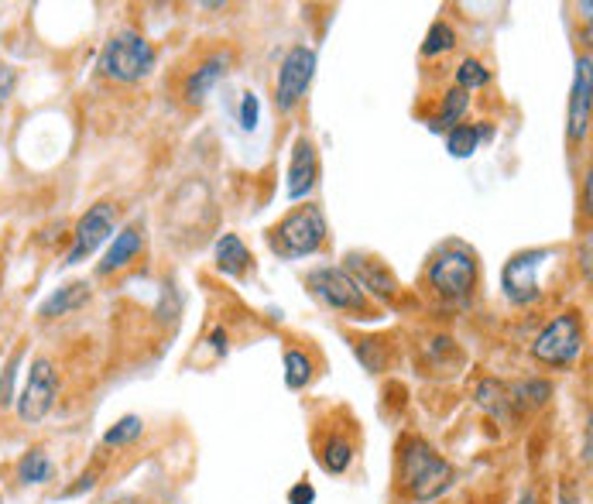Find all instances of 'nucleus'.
Segmentation results:
<instances>
[{
	"instance_id": "9",
	"label": "nucleus",
	"mask_w": 593,
	"mask_h": 504,
	"mask_svg": "<svg viewBox=\"0 0 593 504\" xmlns=\"http://www.w3.org/2000/svg\"><path fill=\"white\" fill-rule=\"evenodd\" d=\"M312 76H316V52H312L309 45L288 48V55L282 59V69H278V86H275V103L282 114L299 107V100L306 96Z\"/></svg>"
},
{
	"instance_id": "1",
	"label": "nucleus",
	"mask_w": 593,
	"mask_h": 504,
	"mask_svg": "<svg viewBox=\"0 0 593 504\" xmlns=\"http://www.w3.org/2000/svg\"><path fill=\"white\" fill-rule=\"evenodd\" d=\"M398 480L415 501H436L453 487V467L446 456H439L426 439L412 436L402 443L398 453Z\"/></svg>"
},
{
	"instance_id": "36",
	"label": "nucleus",
	"mask_w": 593,
	"mask_h": 504,
	"mask_svg": "<svg viewBox=\"0 0 593 504\" xmlns=\"http://www.w3.org/2000/svg\"><path fill=\"white\" fill-rule=\"evenodd\" d=\"M518 504H535V498H532V494H525V498L518 501Z\"/></svg>"
},
{
	"instance_id": "8",
	"label": "nucleus",
	"mask_w": 593,
	"mask_h": 504,
	"mask_svg": "<svg viewBox=\"0 0 593 504\" xmlns=\"http://www.w3.org/2000/svg\"><path fill=\"white\" fill-rule=\"evenodd\" d=\"M549 258H552V251H546V247H535V251H522L504 264L501 268V288H504V295H508V302H515V306H532V302L539 299L542 295L539 268Z\"/></svg>"
},
{
	"instance_id": "14",
	"label": "nucleus",
	"mask_w": 593,
	"mask_h": 504,
	"mask_svg": "<svg viewBox=\"0 0 593 504\" xmlns=\"http://www.w3.org/2000/svg\"><path fill=\"white\" fill-rule=\"evenodd\" d=\"M141 247H144V230L138 227V223H131V227H124L120 234H114V244H110V251L103 254V261H100V275H110V271H120V268H127L134 258L141 254Z\"/></svg>"
},
{
	"instance_id": "3",
	"label": "nucleus",
	"mask_w": 593,
	"mask_h": 504,
	"mask_svg": "<svg viewBox=\"0 0 593 504\" xmlns=\"http://www.w3.org/2000/svg\"><path fill=\"white\" fill-rule=\"evenodd\" d=\"M587 330H583V316L576 309H566L552 316V323L542 326V333L532 343V357L546 367H570L580 360Z\"/></svg>"
},
{
	"instance_id": "7",
	"label": "nucleus",
	"mask_w": 593,
	"mask_h": 504,
	"mask_svg": "<svg viewBox=\"0 0 593 504\" xmlns=\"http://www.w3.org/2000/svg\"><path fill=\"white\" fill-rule=\"evenodd\" d=\"M309 288L336 312H364L371 316V302L367 292L354 282L347 268H316L309 271Z\"/></svg>"
},
{
	"instance_id": "35",
	"label": "nucleus",
	"mask_w": 593,
	"mask_h": 504,
	"mask_svg": "<svg viewBox=\"0 0 593 504\" xmlns=\"http://www.w3.org/2000/svg\"><path fill=\"white\" fill-rule=\"evenodd\" d=\"M110 504H144V501L141 498H114Z\"/></svg>"
},
{
	"instance_id": "18",
	"label": "nucleus",
	"mask_w": 593,
	"mask_h": 504,
	"mask_svg": "<svg viewBox=\"0 0 593 504\" xmlns=\"http://www.w3.org/2000/svg\"><path fill=\"white\" fill-rule=\"evenodd\" d=\"M354 460V439L343 436V432H333L323 446H319V463H323L330 474H343Z\"/></svg>"
},
{
	"instance_id": "19",
	"label": "nucleus",
	"mask_w": 593,
	"mask_h": 504,
	"mask_svg": "<svg viewBox=\"0 0 593 504\" xmlns=\"http://www.w3.org/2000/svg\"><path fill=\"white\" fill-rule=\"evenodd\" d=\"M18 477H21V484H48V480L55 477V463L48 460V453L42 446H35V450H28L18 460Z\"/></svg>"
},
{
	"instance_id": "4",
	"label": "nucleus",
	"mask_w": 593,
	"mask_h": 504,
	"mask_svg": "<svg viewBox=\"0 0 593 504\" xmlns=\"http://www.w3.org/2000/svg\"><path fill=\"white\" fill-rule=\"evenodd\" d=\"M326 240V216L319 206H299L271 230V247H275L282 258H306V254H316Z\"/></svg>"
},
{
	"instance_id": "11",
	"label": "nucleus",
	"mask_w": 593,
	"mask_h": 504,
	"mask_svg": "<svg viewBox=\"0 0 593 504\" xmlns=\"http://www.w3.org/2000/svg\"><path fill=\"white\" fill-rule=\"evenodd\" d=\"M590 93H593V79H590V55L576 59V76H573V93H570V141H583L590 131Z\"/></svg>"
},
{
	"instance_id": "31",
	"label": "nucleus",
	"mask_w": 593,
	"mask_h": 504,
	"mask_svg": "<svg viewBox=\"0 0 593 504\" xmlns=\"http://www.w3.org/2000/svg\"><path fill=\"white\" fill-rule=\"evenodd\" d=\"M316 501V487L306 484V480H299V484L288 491V504H312Z\"/></svg>"
},
{
	"instance_id": "33",
	"label": "nucleus",
	"mask_w": 593,
	"mask_h": 504,
	"mask_svg": "<svg viewBox=\"0 0 593 504\" xmlns=\"http://www.w3.org/2000/svg\"><path fill=\"white\" fill-rule=\"evenodd\" d=\"M210 343H213L216 354H227V333H223V330H216V333L210 336Z\"/></svg>"
},
{
	"instance_id": "30",
	"label": "nucleus",
	"mask_w": 593,
	"mask_h": 504,
	"mask_svg": "<svg viewBox=\"0 0 593 504\" xmlns=\"http://www.w3.org/2000/svg\"><path fill=\"white\" fill-rule=\"evenodd\" d=\"M14 86H18V72H14V66H7V62H0V107L14 96Z\"/></svg>"
},
{
	"instance_id": "5",
	"label": "nucleus",
	"mask_w": 593,
	"mask_h": 504,
	"mask_svg": "<svg viewBox=\"0 0 593 504\" xmlns=\"http://www.w3.org/2000/svg\"><path fill=\"white\" fill-rule=\"evenodd\" d=\"M477 282V258L470 247L446 244L429 264V285L439 299H463Z\"/></svg>"
},
{
	"instance_id": "21",
	"label": "nucleus",
	"mask_w": 593,
	"mask_h": 504,
	"mask_svg": "<svg viewBox=\"0 0 593 504\" xmlns=\"http://www.w3.org/2000/svg\"><path fill=\"white\" fill-rule=\"evenodd\" d=\"M480 138H491V127L456 124V127H450V138H446V148H450L453 158H470V155L477 151Z\"/></svg>"
},
{
	"instance_id": "25",
	"label": "nucleus",
	"mask_w": 593,
	"mask_h": 504,
	"mask_svg": "<svg viewBox=\"0 0 593 504\" xmlns=\"http://www.w3.org/2000/svg\"><path fill=\"white\" fill-rule=\"evenodd\" d=\"M141 432H144V422L138 419V415H124L120 422H114V426L107 429V436H103V446H131L134 439H141Z\"/></svg>"
},
{
	"instance_id": "22",
	"label": "nucleus",
	"mask_w": 593,
	"mask_h": 504,
	"mask_svg": "<svg viewBox=\"0 0 593 504\" xmlns=\"http://www.w3.org/2000/svg\"><path fill=\"white\" fill-rule=\"evenodd\" d=\"M552 398L549 381H518L515 388H508V402L515 408H539Z\"/></svg>"
},
{
	"instance_id": "17",
	"label": "nucleus",
	"mask_w": 593,
	"mask_h": 504,
	"mask_svg": "<svg viewBox=\"0 0 593 504\" xmlns=\"http://www.w3.org/2000/svg\"><path fill=\"white\" fill-rule=\"evenodd\" d=\"M86 299H90V285H86V282H72L66 288H59L52 299H45L42 306H38V316H42V319L66 316V312L86 306Z\"/></svg>"
},
{
	"instance_id": "24",
	"label": "nucleus",
	"mask_w": 593,
	"mask_h": 504,
	"mask_svg": "<svg viewBox=\"0 0 593 504\" xmlns=\"http://www.w3.org/2000/svg\"><path fill=\"white\" fill-rule=\"evenodd\" d=\"M312 381V360L302 354V350H288L285 354V384L292 391L306 388Z\"/></svg>"
},
{
	"instance_id": "23",
	"label": "nucleus",
	"mask_w": 593,
	"mask_h": 504,
	"mask_svg": "<svg viewBox=\"0 0 593 504\" xmlns=\"http://www.w3.org/2000/svg\"><path fill=\"white\" fill-rule=\"evenodd\" d=\"M491 83V69H484V62L477 59H463L456 69V90L470 93V90H484Z\"/></svg>"
},
{
	"instance_id": "34",
	"label": "nucleus",
	"mask_w": 593,
	"mask_h": 504,
	"mask_svg": "<svg viewBox=\"0 0 593 504\" xmlns=\"http://www.w3.org/2000/svg\"><path fill=\"white\" fill-rule=\"evenodd\" d=\"M580 264H583V275L590 278V237H583V254H580Z\"/></svg>"
},
{
	"instance_id": "26",
	"label": "nucleus",
	"mask_w": 593,
	"mask_h": 504,
	"mask_svg": "<svg viewBox=\"0 0 593 504\" xmlns=\"http://www.w3.org/2000/svg\"><path fill=\"white\" fill-rule=\"evenodd\" d=\"M456 48V31L450 28L446 21H436L429 28V35H426V42H422V55H443V52H453Z\"/></svg>"
},
{
	"instance_id": "6",
	"label": "nucleus",
	"mask_w": 593,
	"mask_h": 504,
	"mask_svg": "<svg viewBox=\"0 0 593 504\" xmlns=\"http://www.w3.org/2000/svg\"><path fill=\"white\" fill-rule=\"evenodd\" d=\"M55 395H59V371L48 357H35L28 367V381H24V391L18 395V415L24 426H35L42 422L55 405Z\"/></svg>"
},
{
	"instance_id": "29",
	"label": "nucleus",
	"mask_w": 593,
	"mask_h": 504,
	"mask_svg": "<svg viewBox=\"0 0 593 504\" xmlns=\"http://www.w3.org/2000/svg\"><path fill=\"white\" fill-rule=\"evenodd\" d=\"M258 117H261L258 96L244 93V100H240V127H244V131H254V127H258Z\"/></svg>"
},
{
	"instance_id": "10",
	"label": "nucleus",
	"mask_w": 593,
	"mask_h": 504,
	"mask_svg": "<svg viewBox=\"0 0 593 504\" xmlns=\"http://www.w3.org/2000/svg\"><path fill=\"white\" fill-rule=\"evenodd\" d=\"M114 227H117V206L114 203H93L90 210L83 213V220L76 223L72 251H69L66 264H79L83 258H90L103 240L114 237Z\"/></svg>"
},
{
	"instance_id": "27",
	"label": "nucleus",
	"mask_w": 593,
	"mask_h": 504,
	"mask_svg": "<svg viewBox=\"0 0 593 504\" xmlns=\"http://www.w3.org/2000/svg\"><path fill=\"white\" fill-rule=\"evenodd\" d=\"M467 103H470V96L453 86V90L443 96V114H439L436 127H456V124H460V117H463V110H467Z\"/></svg>"
},
{
	"instance_id": "13",
	"label": "nucleus",
	"mask_w": 593,
	"mask_h": 504,
	"mask_svg": "<svg viewBox=\"0 0 593 504\" xmlns=\"http://www.w3.org/2000/svg\"><path fill=\"white\" fill-rule=\"evenodd\" d=\"M227 66H230V59L227 55H210V59L203 62L192 76L186 79V90H182V96H186V103L189 107H203L206 103V96H210L216 90V83H220L223 76H227Z\"/></svg>"
},
{
	"instance_id": "32",
	"label": "nucleus",
	"mask_w": 593,
	"mask_h": 504,
	"mask_svg": "<svg viewBox=\"0 0 593 504\" xmlns=\"http://www.w3.org/2000/svg\"><path fill=\"white\" fill-rule=\"evenodd\" d=\"M93 484H96V474H83V477H79V484L66 491V498H72V494H79V491H90Z\"/></svg>"
},
{
	"instance_id": "20",
	"label": "nucleus",
	"mask_w": 593,
	"mask_h": 504,
	"mask_svg": "<svg viewBox=\"0 0 593 504\" xmlns=\"http://www.w3.org/2000/svg\"><path fill=\"white\" fill-rule=\"evenodd\" d=\"M477 405L484 408V412H491L494 419L508 422L511 419V402H508V388H504L501 381L487 378L477 384Z\"/></svg>"
},
{
	"instance_id": "15",
	"label": "nucleus",
	"mask_w": 593,
	"mask_h": 504,
	"mask_svg": "<svg viewBox=\"0 0 593 504\" xmlns=\"http://www.w3.org/2000/svg\"><path fill=\"white\" fill-rule=\"evenodd\" d=\"M347 264H350V271H357L354 282L360 288H367V292L381 295V299H395V295H398L395 278H391L388 271H384L374 258H360V254H350Z\"/></svg>"
},
{
	"instance_id": "12",
	"label": "nucleus",
	"mask_w": 593,
	"mask_h": 504,
	"mask_svg": "<svg viewBox=\"0 0 593 504\" xmlns=\"http://www.w3.org/2000/svg\"><path fill=\"white\" fill-rule=\"evenodd\" d=\"M319 179V158L309 138H299L292 148V162H288V199H306L316 189Z\"/></svg>"
},
{
	"instance_id": "16",
	"label": "nucleus",
	"mask_w": 593,
	"mask_h": 504,
	"mask_svg": "<svg viewBox=\"0 0 593 504\" xmlns=\"http://www.w3.org/2000/svg\"><path fill=\"white\" fill-rule=\"evenodd\" d=\"M216 268L230 278H240L247 268H251V251H247L244 240L237 234H223L216 240Z\"/></svg>"
},
{
	"instance_id": "2",
	"label": "nucleus",
	"mask_w": 593,
	"mask_h": 504,
	"mask_svg": "<svg viewBox=\"0 0 593 504\" xmlns=\"http://www.w3.org/2000/svg\"><path fill=\"white\" fill-rule=\"evenodd\" d=\"M151 69H155V45L134 28L110 35V42L100 52V72L114 83H141Z\"/></svg>"
},
{
	"instance_id": "28",
	"label": "nucleus",
	"mask_w": 593,
	"mask_h": 504,
	"mask_svg": "<svg viewBox=\"0 0 593 504\" xmlns=\"http://www.w3.org/2000/svg\"><path fill=\"white\" fill-rule=\"evenodd\" d=\"M24 350H14L11 360H7V367L0 371V408L14 405V381H18V364H21Z\"/></svg>"
}]
</instances>
